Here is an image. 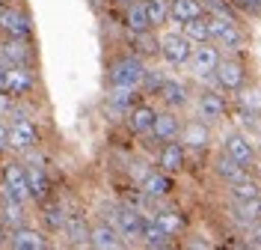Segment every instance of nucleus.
I'll return each instance as SVG.
<instances>
[{
    "mask_svg": "<svg viewBox=\"0 0 261 250\" xmlns=\"http://www.w3.org/2000/svg\"><path fill=\"white\" fill-rule=\"evenodd\" d=\"M208 27H211V42H217V45H223V48H244L246 45V36L244 30L238 27V21L231 15H214L208 18Z\"/></svg>",
    "mask_w": 261,
    "mask_h": 250,
    "instance_id": "nucleus-1",
    "label": "nucleus"
},
{
    "mask_svg": "<svg viewBox=\"0 0 261 250\" xmlns=\"http://www.w3.org/2000/svg\"><path fill=\"white\" fill-rule=\"evenodd\" d=\"M143 60L137 57V54H125V57H119L110 63V83L113 86H134V89H140V81H143Z\"/></svg>",
    "mask_w": 261,
    "mask_h": 250,
    "instance_id": "nucleus-2",
    "label": "nucleus"
},
{
    "mask_svg": "<svg viewBox=\"0 0 261 250\" xmlns=\"http://www.w3.org/2000/svg\"><path fill=\"white\" fill-rule=\"evenodd\" d=\"M158 51L163 54V60L169 66H184L187 57H190V51H193V42L184 33H163L158 39Z\"/></svg>",
    "mask_w": 261,
    "mask_h": 250,
    "instance_id": "nucleus-3",
    "label": "nucleus"
},
{
    "mask_svg": "<svg viewBox=\"0 0 261 250\" xmlns=\"http://www.w3.org/2000/svg\"><path fill=\"white\" fill-rule=\"evenodd\" d=\"M0 30L6 36H15V39H30L33 21L18 6H0Z\"/></svg>",
    "mask_w": 261,
    "mask_h": 250,
    "instance_id": "nucleus-4",
    "label": "nucleus"
},
{
    "mask_svg": "<svg viewBox=\"0 0 261 250\" xmlns=\"http://www.w3.org/2000/svg\"><path fill=\"white\" fill-rule=\"evenodd\" d=\"M187 63H190V72L193 75H214V69L220 63V51L214 42H196V48L190 51V57H187Z\"/></svg>",
    "mask_w": 261,
    "mask_h": 250,
    "instance_id": "nucleus-5",
    "label": "nucleus"
},
{
    "mask_svg": "<svg viewBox=\"0 0 261 250\" xmlns=\"http://www.w3.org/2000/svg\"><path fill=\"white\" fill-rule=\"evenodd\" d=\"M39 143V128H36V122L33 119H15L12 125H9V149L15 152H27L33 149Z\"/></svg>",
    "mask_w": 261,
    "mask_h": 250,
    "instance_id": "nucleus-6",
    "label": "nucleus"
},
{
    "mask_svg": "<svg viewBox=\"0 0 261 250\" xmlns=\"http://www.w3.org/2000/svg\"><path fill=\"white\" fill-rule=\"evenodd\" d=\"M3 197L18 200V202H24L27 197H30V191H27V173H24L21 164H6L3 167Z\"/></svg>",
    "mask_w": 261,
    "mask_h": 250,
    "instance_id": "nucleus-7",
    "label": "nucleus"
},
{
    "mask_svg": "<svg viewBox=\"0 0 261 250\" xmlns=\"http://www.w3.org/2000/svg\"><path fill=\"white\" fill-rule=\"evenodd\" d=\"M214 75H217L220 86L228 89V93H238V89L246 83V66L241 63V60H220L217 69H214Z\"/></svg>",
    "mask_w": 261,
    "mask_h": 250,
    "instance_id": "nucleus-8",
    "label": "nucleus"
},
{
    "mask_svg": "<svg viewBox=\"0 0 261 250\" xmlns=\"http://www.w3.org/2000/svg\"><path fill=\"white\" fill-rule=\"evenodd\" d=\"M0 60H3L6 66H30L33 63V45L27 39L6 36V42L0 45Z\"/></svg>",
    "mask_w": 261,
    "mask_h": 250,
    "instance_id": "nucleus-9",
    "label": "nucleus"
},
{
    "mask_svg": "<svg viewBox=\"0 0 261 250\" xmlns=\"http://www.w3.org/2000/svg\"><path fill=\"white\" fill-rule=\"evenodd\" d=\"M223 143H226V155H228V158H234L238 164H244V167L255 164V143H249V137H246V134L228 131Z\"/></svg>",
    "mask_w": 261,
    "mask_h": 250,
    "instance_id": "nucleus-10",
    "label": "nucleus"
},
{
    "mask_svg": "<svg viewBox=\"0 0 261 250\" xmlns=\"http://www.w3.org/2000/svg\"><path fill=\"white\" fill-rule=\"evenodd\" d=\"M33 89H36V75H33L30 66H9L6 72V93L9 96H30Z\"/></svg>",
    "mask_w": 261,
    "mask_h": 250,
    "instance_id": "nucleus-11",
    "label": "nucleus"
},
{
    "mask_svg": "<svg viewBox=\"0 0 261 250\" xmlns=\"http://www.w3.org/2000/svg\"><path fill=\"white\" fill-rule=\"evenodd\" d=\"M196 110H199V119H202L205 125L220 122V119L226 117V99L217 96V93H202L199 101H196Z\"/></svg>",
    "mask_w": 261,
    "mask_h": 250,
    "instance_id": "nucleus-12",
    "label": "nucleus"
},
{
    "mask_svg": "<svg viewBox=\"0 0 261 250\" xmlns=\"http://www.w3.org/2000/svg\"><path fill=\"white\" fill-rule=\"evenodd\" d=\"M202 12H205L202 0H166V18L175 24H187L190 18L202 15Z\"/></svg>",
    "mask_w": 261,
    "mask_h": 250,
    "instance_id": "nucleus-13",
    "label": "nucleus"
},
{
    "mask_svg": "<svg viewBox=\"0 0 261 250\" xmlns=\"http://www.w3.org/2000/svg\"><path fill=\"white\" fill-rule=\"evenodd\" d=\"M9 247L15 250H45L48 247V238L36 230H27V226H15L12 235H9Z\"/></svg>",
    "mask_w": 261,
    "mask_h": 250,
    "instance_id": "nucleus-14",
    "label": "nucleus"
},
{
    "mask_svg": "<svg viewBox=\"0 0 261 250\" xmlns=\"http://www.w3.org/2000/svg\"><path fill=\"white\" fill-rule=\"evenodd\" d=\"M125 27L130 33H146V30H154L151 21L146 15V3L143 0H128L125 3Z\"/></svg>",
    "mask_w": 261,
    "mask_h": 250,
    "instance_id": "nucleus-15",
    "label": "nucleus"
},
{
    "mask_svg": "<svg viewBox=\"0 0 261 250\" xmlns=\"http://www.w3.org/2000/svg\"><path fill=\"white\" fill-rule=\"evenodd\" d=\"M178 134H181V146H190V149H205L211 143V131H208V125L202 119L187 122Z\"/></svg>",
    "mask_w": 261,
    "mask_h": 250,
    "instance_id": "nucleus-16",
    "label": "nucleus"
},
{
    "mask_svg": "<svg viewBox=\"0 0 261 250\" xmlns=\"http://www.w3.org/2000/svg\"><path fill=\"white\" fill-rule=\"evenodd\" d=\"M178 131H181V122L175 113H154V122H151V131L161 143H169V140H178Z\"/></svg>",
    "mask_w": 261,
    "mask_h": 250,
    "instance_id": "nucleus-17",
    "label": "nucleus"
},
{
    "mask_svg": "<svg viewBox=\"0 0 261 250\" xmlns=\"http://www.w3.org/2000/svg\"><path fill=\"white\" fill-rule=\"evenodd\" d=\"M89 244L95 250H116V247H122V235L116 233V226L98 223L95 230H89Z\"/></svg>",
    "mask_w": 261,
    "mask_h": 250,
    "instance_id": "nucleus-18",
    "label": "nucleus"
},
{
    "mask_svg": "<svg viewBox=\"0 0 261 250\" xmlns=\"http://www.w3.org/2000/svg\"><path fill=\"white\" fill-rule=\"evenodd\" d=\"M161 167L166 176H172V173H178L181 167H184V146L175 143V140H169L161 152Z\"/></svg>",
    "mask_w": 261,
    "mask_h": 250,
    "instance_id": "nucleus-19",
    "label": "nucleus"
},
{
    "mask_svg": "<svg viewBox=\"0 0 261 250\" xmlns=\"http://www.w3.org/2000/svg\"><path fill=\"white\" fill-rule=\"evenodd\" d=\"M154 226L161 233H166L169 238H175V235H181L187 230V217L181 215V212H161V215L154 217Z\"/></svg>",
    "mask_w": 261,
    "mask_h": 250,
    "instance_id": "nucleus-20",
    "label": "nucleus"
},
{
    "mask_svg": "<svg viewBox=\"0 0 261 250\" xmlns=\"http://www.w3.org/2000/svg\"><path fill=\"white\" fill-rule=\"evenodd\" d=\"M217 176L220 179H226L228 185L234 182H244V179H249V173H246L244 164H238L234 158H228V155H223V158H217Z\"/></svg>",
    "mask_w": 261,
    "mask_h": 250,
    "instance_id": "nucleus-21",
    "label": "nucleus"
},
{
    "mask_svg": "<svg viewBox=\"0 0 261 250\" xmlns=\"http://www.w3.org/2000/svg\"><path fill=\"white\" fill-rule=\"evenodd\" d=\"M116 223H119L116 233L130 241V238H140V235H143V223H146V220L137 215V212H119V215H116Z\"/></svg>",
    "mask_w": 261,
    "mask_h": 250,
    "instance_id": "nucleus-22",
    "label": "nucleus"
},
{
    "mask_svg": "<svg viewBox=\"0 0 261 250\" xmlns=\"http://www.w3.org/2000/svg\"><path fill=\"white\" fill-rule=\"evenodd\" d=\"M27 173V191H30L33 200H45L50 191V182H48V173L42 170V167H30V170H24Z\"/></svg>",
    "mask_w": 261,
    "mask_h": 250,
    "instance_id": "nucleus-23",
    "label": "nucleus"
},
{
    "mask_svg": "<svg viewBox=\"0 0 261 250\" xmlns=\"http://www.w3.org/2000/svg\"><path fill=\"white\" fill-rule=\"evenodd\" d=\"M163 96V101L169 104V107H181V104H187V86L175 78H163L161 89H158Z\"/></svg>",
    "mask_w": 261,
    "mask_h": 250,
    "instance_id": "nucleus-24",
    "label": "nucleus"
},
{
    "mask_svg": "<svg viewBox=\"0 0 261 250\" xmlns=\"http://www.w3.org/2000/svg\"><path fill=\"white\" fill-rule=\"evenodd\" d=\"M228 197H231V202H258L261 200L258 182L255 179H244V182L228 185Z\"/></svg>",
    "mask_w": 261,
    "mask_h": 250,
    "instance_id": "nucleus-25",
    "label": "nucleus"
},
{
    "mask_svg": "<svg viewBox=\"0 0 261 250\" xmlns=\"http://www.w3.org/2000/svg\"><path fill=\"white\" fill-rule=\"evenodd\" d=\"M184 36H187L190 42H211V27H208V15L202 12V15L190 18V21L184 24Z\"/></svg>",
    "mask_w": 261,
    "mask_h": 250,
    "instance_id": "nucleus-26",
    "label": "nucleus"
},
{
    "mask_svg": "<svg viewBox=\"0 0 261 250\" xmlns=\"http://www.w3.org/2000/svg\"><path fill=\"white\" fill-rule=\"evenodd\" d=\"M151 122H154V107H146V104L130 107V128L137 134H148L151 131Z\"/></svg>",
    "mask_w": 261,
    "mask_h": 250,
    "instance_id": "nucleus-27",
    "label": "nucleus"
},
{
    "mask_svg": "<svg viewBox=\"0 0 261 250\" xmlns=\"http://www.w3.org/2000/svg\"><path fill=\"white\" fill-rule=\"evenodd\" d=\"M63 230H65V235L71 238V244H89V226H86V220H83L81 215L65 217Z\"/></svg>",
    "mask_w": 261,
    "mask_h": 250,
    "instance_id": "nucleus-28",
    "label": "nucleus"
},
{
    "mask_svg": "<svg viewBox=\"0 0 261 250\" xmlns=\"http://www.w3.org/2000/svg\"><path fill=\"white\" fill-rule=\"evenodd\" d=\"M107 99H110V104L119 107V110H130V107H137L140 96H137V89H134V86H113Z\"/></svg>",
    "mask_w": 261,
    "mask_h": 250,
    "instance_id": "nucleus-29",
    "label": "nucleus"
},
{
    "mask_svg": "<svg viewBox=\"0 0 261 250\" xmlns=\"http://www.w3.org/2000/svg\"><path fill=\"white\" fill-rule=\"evenodd\" d=\"M143 191H146L148 197H163V194L172 191V179L166 173H151L146 182H143Z\"/></svg>",
    "mask_w": 261,
    "mask_h": 250,
    "instance_id": "nucleus-30",
    "label": "nucleus"
},
{
    "mask_svg": "<svg viewBox=\"0 0 261 250\" xmlns=\"http://www.w3.org/2000/svg\"><path fill=\"white\" fill-rule=\"evenodd\" d=\"M0 220H3L6 226H21V220H24V209H21V202H18V200H9V197H3Z\"/></svg>",
    "mask_w": 261,
    "mask_h": 250,
    "instance_id": "nucleus-31",
    "label": "nucleus"
},
{
    "mask_svg": "<svg viewBox=\"0 0 261 250\" xmlns=\"http://www.w3.org/2000/svg\"><path fill=\"white\" fill-rule=\"evenodd\" d=\"M258 202H234V220L244 223L249 230V223H258Z\"/></svg>",
    "mask_w": 261,
    "mask_h": 250,
    "instance_id": "nucleus-32",
    "label": "nucleus"
},
{
    "mask_svg": "<svg viewBox=\"0 0 261 250\" xmlns=\"http://www.w3.org/2000/svg\"><path fill=\"white\" fill-rule=\"evenodd\" d=\"M140 238H146V247H172L169 235L161 233L154 223H143V235H140Z\"/></svg>",
    "mask_w": 261,
    "mask_h": 250,
    "instance_id": "nucleus-33",
    "label": "nucleus"
},
{
    "mask_svg": "<svg viewBox=\"0 0 261 250\" xmlns=\"http://www.w3.org/2000/svg\"><path fill=\"white\" fill-rule=\"evenodd\" d=\"M146 3V15L151 21V27H163L169 18H166V0H143Z\"/></svg>",
    "mask_w": 261,
    "mask_h": 250,
    "instance_id": "nucleus-34",
    "label": "nucleus"
},
{
    "mask_svg": "<svg viewBox=\"0 0 261 250\" xmlns=\"http://www.w3.org/2000/svg\"><path fill=\"white\" fill-rule=\"evenodd\" d=\"M45 220H48V226L54 233H60L63 223H65V209L63 206H48V209H45Z\"/></svg>",
    "mask_w": 261,
    "mask_h": 250,
    "instance_id": "nucleus-35",
    "label": "nucleus"
},
{
    "mask_svg": "<svg viewBox=\"0 0 261 250\" xmlns=\"http://www.w3.org/2000/svg\"><path fill=\"white\" fill-rule=\"evenodd\" d=\"M130 39L140 45V48H137L140 54H154V51H158V42L151 39V30H146V33H130Z\"/></svg>",
    "mask_w": 261,
    "mask_h": 250,
    "instance_id": "nucleus-36",
    "label": "nucleus"
},
{
    "mask_svg": "<svg viewBox=\"0 0 261 250\" xmlns=\"http://www.w3.org/2000/svg\"><path fill=\"white\" fill-rule=\"evenodd\" d=\"M241 125L252 131V140H258V110H241Z\"/></svg>",
    "mask_w": 261,
    "mask_h": 250,
    "instance_id": "nucleus-37",
    "label": "nucleus"
},
{
    "mask_svg": "<svg viewBox=\"0 0 261 250\" xmlns=\"http://www.w3.org/2000/svg\"><path fill=\"white\" fill-rule=\"evenodd\" d=\"M238 93H241V107H244V110H258V89H255V86H252V89H244V86H241Z\"/></svg>",
    "mask_w": 261,
    "mask_h": 250,
    "instance_id": "nucleus-38",
    "label": "nucleus"
},
{
    "mask_svg": "<svg viewBox=\"0 0 261 250\" xmlns=\"http://www.w3.org/2000/svg\"><path fill=\"white\" fill-rule=\"evenodd\" d=\"M9 149V125H0V155Z\"/></svg>",
    "mask_w": 261,
    "mask_h": 250,
    "instance_id": "nucleus-39",
    "label": "nucleus"
},
{
    "mask_svg": "<svg viewBox=\"0 0 261 250\" xmlns=\"http://www.w3.org/2000/svg\"><path fill=\"white\" fill-rule=\"evenodd\" d=\"M6 72H9V66L0 60V93H6Z\"/></svg>",
    "mask_w": 261,
    "mask_h": 250,
    "instance_id": "nucleus-40",
    "label": "nucleus"
},
{
    "mask_svg": "<svg viewBox=\"0 0 261 250\" xmlns=\"http://www.w3.org/2000/svg\"><path fill=\"white\" fill-rule=\"evenodd\" d=\"M0 238H3V220H0Z\"/></svg>",
    "mask_w": 261,
    "mask_h": 250,
    "instance_id": "nucleus-41",
    "label": "nucleus"
},
{
    "mask_svg": "<svg viewBox=\"0 0 261 250\" xmlns=\"http://www.w3.org/2000/svg\"><path fill=\"white\" fill-rule=\"evenodd\" d=\"M116 3H128V0H116Z\"/></svg>",
    "mask_w": 261,
    "mask_h": 250,
    "instance_id": "nucleus-42",
    "label": "nucleus"
},
{
    "mask_svg": "<svg viewBox=\"0 0 261 250\" xmlns=\"http://www.w3.org/2000/svg\"><path fill=\"white\" fill-rule=\"evenodd\" d=\"M0 6H3V3H0Z\"/></svg>",
    "mask_w": 261,
    "mask_h": 250,
    "instance_id": "nucleus-43",
    "label": "nucleus"
}]
</instances>
